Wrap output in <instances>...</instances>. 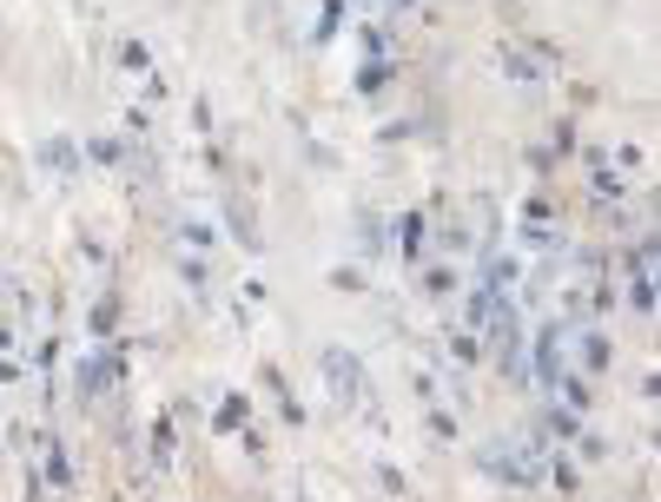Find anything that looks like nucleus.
Instances as JSON below:
<instances>
[{
  "label": "nucleus",
  "mask_w": 661,
  "mask_h": 502,
  "mask_svg": "<svg viewBox=\"0 0 661 502\" xmlns=\"http://www.w3.org/2000/svg\"><path fill=\"white\" fill-rule=\"evenodd\" d=\"M615 297H628L635 317H654V271H628V284L615 278Z\"/></svg>",
  "instance_id": "1a4fd4ad"
},
{
  "label": "nucleus",
  "mask_w": 661,
  "mask_h": 502,
  "mask_svg": "<svg viewBox=\"0 0 661 502\" xmlns=\"http://www.w3.org/2000/svg\"><path fill=\"white\" fill-rule=\"evenodd\" d=\"M576 351H582V377H608V371H615V358H622V351L608 345V330H595V324H582V330H576Z\"/></svg>",
  "instance_id": "7ed1b4c3"
},
{
  "label": "nucleus",
  "mask_w": 661,
  "mask_h": 502,
  "mask_svg": "<svg viewBox=\"0 0 661 502\" xmlns=\"http://www.w3.org/2000/svg\"><path fill=\"white\" fill-rule=\"evenodd\" d=\"M351 40H358V54H364V60H391V47H397V34H391L384 21H358V34H351Z\"/></svg>",
  "instance_id": "9d476101"
},
{
  "label": "nucleus",
  "mask_w": 661,
  "mask_h": 502,
  "mask_svg": "<svg viewBox=\"0 0 661 502\" xmlns=\"http://www.w3.org/2000/svg\"><path fill=\"white\" fill-rule=\"evenodd\" d=\"M173 456H179V423H173V417H159V423H152V463L165 469Z\"/></svg>",
  "instance_id": "4468645a"
},
{
  "label": "nucleus",
  "mask_w": 661,
  "mask_h": 502,
  "mask_svg": "<svg viewBox=\"0 0 661 502\" xmlns=\"http://www.w3.org/2000/svg\"><path fill=\"white\" fill-rule=\"evenodd\" d=\"M179 278H186L193 291H206V284H212V278H206V258H179Z\"/></svg>",
  "instance_id": "a878e982"
},
{
  "label": "nucleus",
  "mask_w": 661,
  "mask_h": 502,
  "mask_svg": "<svg viewBox=\"0 0 661 502\" xmlns=\"http://www.w3.org/2000/svg\"><path fill=\"white\" fill-rule=\"evenodd\" d=\"M119 60H126V67H132V73H152V54H146V47H139V40H126V47H119Z\"/></svg>",
  "instance_id": "393cba45"
},
{
  "label": "nucleus",
  "mask_w": 661,
  "mask_h": 502,
  "mask_svg": "<svg viewBox=\"0 0 661 502\" xmlns=\"http://www.w3.org/2000/svg\"><path fill=\"white\" fill-rule=\"evenodd\" d=\"M496 67H503L517 86H536L543 80V67H536V54L523 47V40H503V47H496Z\"/></svg>",
  "instance_id": "0eeeda50"
},
{
  "label": "nucleus",
  "mask_w": 661,
  "mask_h": 502,
  "mask_svg": "<svg viewBox=\"0 0 661 502\" xmlns=\"http://www.w3.org/2000/svg\"><path fill=\"white\" fill-rule=\"evenodd\" d=\"M391 80H397V60H364V67H358V93H364V100H384Z\"/></svg>",
  "instance_id": "f8f14e48"
},
{
  "label": "nucleus",
  "mask_w": 661,
  "mask_h": 502,
  "mask_svg": "<svg viewBox=\"0 0 661 502\" xmlns=\"http://www.w3.org/2000/svg\"><path fill=\"white\" fill-rule=\"evenodd\" d=\"M179 238H186V245H193V252H199V258H206V252H212V245H219V232H212V225H206V219H186V225H179Z\"/></svg>",
  "instance_id": "412c9836"
},
{
  "label": "nucleus",
  "mask_w": 661,
  "mask_h": 502,
  "mask_svg": "<svg viewBox=\"0 0 661 502\" xmlns=\"http://www.w3.org/2000/svg\"><path fill=\"white\" fill-rule=\"evenodd\" d=\"M450 364H456V371L483 364V338H476V330H450Z\"/></svg>",
  "instance_id": "dca6fc26"
},
{
  "label": "nucleus",
  "mask_w": 661,
  "mask_h": 502,
  "mask_svg": "<svg viewBox=\"0 0 661 502\" xmlns=\"http://www.w3.org/2000/svg\"><path fill=\"white\" fill-rule=\"evenodd\" d=\"M456 284H463V278H456L450 265H424V291H430V297H456Z\"/></svg>",
  "instance_id": "6ab92c4d"
},
{
  "label": "nucleus",
  "mask_w": 661,
  "mask_h": 502,
  "mask_svg": "<svg viewBox=\"0 0 661 502\" xmlns=\"http://www.w3.org/2000/svg\"><path fill=\"white\" fill-rule=\"evenodd\" d=\"M317 364H324V377H330V390H338V404H345V410H364V417L378 423V397H371V377H364V364H358L345 345H330Z\"/></svg>",
  "instance_id": "f257e3e1"
},
{
  "label": "nucleus",
  "mask_w": 661,
  "mask_h": 502,
  "mask_svg": "<svg viewBox=\"0 0 661 502\" xmlns=\"http://www.w3.org/2000/svg\"><path fill=\"white\" fill-rule=\"evenodd\" d=\"M576 443H582V456H589V463H608V456H615V443H608V436H595V430H582Z\"/></svg>",
  "instance_id": "b1692460"
},
{
  "label": "nucleus",
  "mask_w": 661,
  "mask_h": 502,
  "mask_svg": "<svg viewBox=\"0 0 661 502\" xmlns=\"http://www.w3.org/2000/svg\"><path fill=\"white\" fill-rule=\"evenodd\" d=\"M397 8H417V0H397Z\"/></svg>",
  "instance_id": "7c9ffc66"
},
{
  "label": "nucleus",
  "mask_w": 661,
  "mask_h": 502,
  "mask_svg": "<svg viewBox=\"0 0 661 502\" xmlns=\"http://www.w3.org/2000/svg\"><path fill=\"white\" fill-rule=\"evenodd\" d=\"M358 238H364V252H371V258H378V252H384V245H391V225H384V219H378V212H358Z\"/></svg>",
  "instance_id": "f3484780"
},
{
  "label": "nucleus",
  "mask_w": 661,
  "mask_h": 502,
  "mask_svg": "<svg viewBox=\"0 0 661 502\" xmlns=\"http://www.w3.org/2000/svg\"><path fill=\"white\" fill-rule=\"evenodd\" d=\"M8 345H14V324H8V317H0V351H8Z\"/></svg>",
  "instance_id": "cd10ccee"
},
{
  "label": "nucleus",
  "mask_w": 661,
  "mask_h": 502,
  "mask_svg": "<svg viewBox=\"0 0 661 502\" xmlns=\"http://www.w3.org/2000/svg\"><path fill=\"white\" fill-rule=\"evenodd\" d=\"M86 330H93V338H113V330H119V297L113 291L86 304Z\"/></svg>",
  "instance_id": "ddd939ff"
},
{
  "label": "nucleus",
  "mask_w": 661,
  "mask_h": 502,
  "mask_svg": "<svg viewBox=\"0 0 661 502\" xmlns=\"http://www.w3.org/2000/svg\"><path fill=\"white\" fill-rule=\"evenodd\" d=\"M543 476H549V482H556V489H563L569 502L582 495V469H576V456H569V443H556V450H543Z\"/></svg>",
  "instance_id": "423d86ee"
},
{
  "label": "nucleus",
  "mask_w": 661,
  "mask_h": 502,
  "mask_svg": "<svg viewBox=\"0 0 661 502\" xmlns=\"http://www.w3.org/2000/svg\"><path fill=\"white\" fill-rule=\"evenodd\" d=\"M549 397H556L563 410H576V417H582V410H595V384H589L582 371H563V377L549 384Z\"/></svg>",
  "instance_id": "6e6552de"
},
{
  "label": "nucleus",
  "mask_w": 661,
  "mask_h": 502,
  "mask_svg": "<svg viewBox=\"0 0 661 502\" xmlns=\"http://www.w3.org/2000/svg\"><path fill=\"white\" fill-rule=\"evenodd\" d=\"M40 159L54 165V173H60V179H67V173H73V165H80V152H73V139H47V145H40Z\"/></svg>",
  "instance_id": "a211bd4d"
},
{
  "label": "nucleus",
  "mask_w": 661,
  "mask_h": 502,
  "mask_svg": "<svg viewBox=\"0 0 661 502\" xmlns=\"http://www.w3.org/2000/svg\"><path fill=\"white\" fill-rule=\"evenodd\" d=\"M476 463H483V476H496V482H510V489H530V482H543V463L517 443V436H489L483 450H476Z\"/></svg>",
  "instance_id": "f03ea898"
},
{
  "label": "nucleus",
  "mask_w": 661,
  "mask_h": 502,
  "mask_svg": "<svg viewBox=\"0 0 661 502\" xmlns=\"http://www.w3.org/2000/svg\"><path fill=\"white\" fill-rule=\"evenodd\" d=\"M549 152H556V159H569V152H576V119H556V132H549Z\"/></svg>",
  "instance_id": "4be33fe9"
},
{
  "label": "nucleus",
  "mask_w": 661,
  "mask_h": 502,
  "mask_svg": "<svg viewBox=\"0 0 661 502\" xmlns=\"http://www.w3.org/2000/svg\"><path fill=\"white\" fill-rule=\"evenodd\" d=\"M265 390H271V404H278V417H285V423H304V404L291 397V384H285L278 371H265Z\"/></svg>",
  "instance_id": "2eb2a0df"
},
{
  "label": "nucleus",
  "mask_w": 661,
  "mask_h": 502,
  "mask_svg": "<svg viewBox=\"0 0 661 502\" xmlns=\"http://www.w3.org/2000/svg\"><path fill=\"white\" fill-rule=\"evenodd\" d=\"M225 219H232V232H239V238H245V245L258 252V219L245 212V199H232V206H225Z\"/></svg>",
  "instance_id": "aec40b11"
},
{
  "label": "nucleus",
  "mask_w": 661,
  "mask_h": 502,
  "mask_svg": "<svg viewBox=\"0 0 661 502\" xmlns=\"http://www.w3.org/2000/svg\"><path fill=\"white\" fill-rule=\"evenodd\" d=\"M245 423H252V397H245V390H225L219 410H212V430H232V436H239Z\"/></svg>",
  "instance_id": "9b49d317"
},
{
  "label": "nucleus",
  "mask_w": 661,
  "mask_h": 502,
  "mask_svg": "<svg viewBox=\"0 0 661 502\" xmlns=\"http://www.w3.org/2000/svg\"><path fill=\"white\" fill-rule=\"evenodd\" d=\"M40 476H47V489H73V450L54 436V430H40Z\"/></svg>",
  "instance_id": "39448f33"
},
{
  "label": "nucleus",
  "mask_w": 661,
  "mask_h": 502,
  "mask_svg": "<svg viewBox=\"0 0 661 502\" xmlns=\"http://www.w3.org/2000/svg\"><path fill=\"white\" fill-rule=\"evenodd\" d=\"M345 8H358V14H371V8H378V0H345Z\"/></svg>",
  "instance_id": "c85d7f7f"
},
{
  "label": "nucleus",
  "mask_w": 661,
  "mask_h": 502,
  "mask_svg": "<svg viewBox=\"0 0 661 502\" xmlns=\"http://www.w3.org/2000/svg\"><path fill=\"white\" fill-rule=\"evenodd\" d=\"M0 291H8V271H0Z\"/></svg>",
  "instance_id": "c756f323"
},
{
  "label": "nucleus",
  "mask_w": 661,
  "mask_h": 502,
  "mask_svg": "<svg viewBox=\"0 0 661 502\" xmlns=\"http://www.w3.org/2000/svg\"><path fill=\"white\" fill-rule=\"evenodd\" d=\"M430 436H437V443H456V417H450V410H430Z\"/></svg>",
  "instance_id": "bb28decb"
},
{
  "label": "nucleus",
  "mask_w": 661,
  "mask_h": 502,
  "mask_svg": "<svg viewBox=\"0 0 661 502\" xmlns=\"http://www.w3.org/2000/svg\"><path fill=\"white\" fill-rule=\"evenodd\" d=\"M391 238H397V258H404V265H424V258H430V219H424V212H404Z\"/></svg>",
  "instance_id": "20e7f679"
},
{
  "label": "nucleus",
  "mask_w": 661,
  "mask_h": 502,
  "mask_svg": "<svg viewBox=\"0 0 661 502\" xmlns=\"http://www.w3.org/2000/svg\"><path fill=\"white\" fill-rule=\"evenodd\" d=\"M86 152H93L100 165H126V139H93Z\"/></svg>",
  "instance_id": "5701e85b"
}]
</instances>
